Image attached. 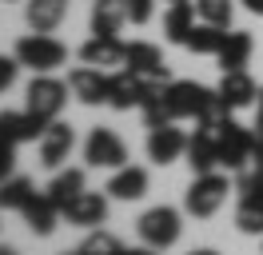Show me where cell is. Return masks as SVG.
<instances>
[{
    "label": "cell",
    "instance_id": "obj_26",
    "mask_svg": "<svg viewBox=\"0 0 263 255\" xmlns=\"http://www.w3.org/2000/svg\"><path fill=\"white\" fill-rule=\"evenodd\" d=\"M36 195V188H32V179H24V175H8L4 184H0V207L8 211H24L28 207V199Z\"/></svg>",
    "mask_w": 263,
    "mask_h": 255
},
{
    "label": "cell",
    "instance_id": "obj_7",
    "mask_svg": "<svg viewBox=\"0 0 263 255\" xmlns=\"http://www.w3.org/2000/svg\"><path fill=\"white\" fill-rule=\"evenodd\" d=\"M84 159H88V168H112L116 172L128 163V143L108 128H92V136L84 140Z\"/></svg>",
    "mask_w": 263,
    "mask_h": 255
},
{
    "label": "cell",
    "instance_id": "obj_19",
    "mask_svg": "<svg viewBox=\"0 0 263 255\" xmlns=\"http://www.w3.org/2000/svg\"><path fill=\"white\" fill-rule=\"evenodd\" d=\"M108 195L112 199H140L144 191H148V172L144 168H132V163H124V168H116L112 179H108Z\"/></svg>",
    "mask_w": 263,
    "mask_h": 255
},
{
    "label": "cell",
    "instance_id": "obj_11",
    "mask_svg": "<svg viewBox=\"0 0 263 255\" xmlns=\"http://www.w3.org/2000/svg\"><path fill=\"white\" fill-rule=\"evenodd\" d=\"M80 60L92 64V68H124L128 60V44H120V36H92L88 44L80 48Z\"/></svg>",
    "mask_w": 263,
    "mask_h": 255
},
{
    "label": "cell",
    "instance_id": "obj_4",
    "mask_svg": "<svg viewBox=\"0 0 263 255\" xmlns=\"http://www.w3.org/2000/svg\"><path fill=\"white\" fill-rule=\"evenodd\" d=\"M68 84H60L56 76H48V72H36L32 84H28V112H32L36 120H44V124H52L60 112H64L68 104Z\"/></svg>",
    "mask_w": 263,
    "mask_h": 255
},
{
    "label": "cell",
    "instance_id": "obj_35",
    "mask_svg": "<svg viewBox=\"0 0 263 255\" xmlns=\"http://www.w3.org/2000/svg\"><path fill=\"white\" fill-rule=\"evenodd\" d=\"M255 136H259V143H263V88H259V116H255Z\"/></svg>",
    "mask_w": 263,
    "mask_h": 255
},
{
    "label": "cell",
    "instance_id": "obj_27",
    "mask_svg": "<svg viewBox=\"0 0 263 255\" xmlns=\"http://www.w3.org/2000/svg\"><path fill=\"white\" fill-rule=\"evenodd\" d=\"M235 191H239V199H259V204H263V148L255 152V159L247 163L243 172H239Z\"/></svg>",
    "mask_w": 263,
    "mask_h": 255
},
{
    "label": "cell",
    "instance_id": "obj_38",
    "mask_svg": "<svg viewBox=\"0 0 263 255\" xmlns=\"http://www.w3.org/2000/svg\"><path fill=\"white\" fill-rule=\"evenodd\" d=\"M0 255H20L16 247H0Z\"/></svg>",
    "mask_w": 263,
    "mask_h": 255
},
{
    "label": "cell",
    "instance_id": "obj_22",
    "mask_svg": "<svg viewBox=\"0 0 263 255\" xmlns=\"http://www.w3.org/2000/svg\"><path fill=\"white\" fill-rule=\"evenodd\" d=\"M196 4L187 0V4H167V16H164V36L172 44H187V36L196 28Z\"/></svg>",
    "mask_w": 263,
    "mask_h": 255
},
{
    "label": "cell",
    "instance_id": "obj_12",
    "mask_svg": "<svg viewBox=\"0 0 263 255\" xmlns=\"http://www.w3.org/2000/svg\"><path fill=\"white\" fill-rule=\"evenodd\" d=\"M72 143H76V132L60 120H52L44 128V136H40V163L44 168H60L68 156H72Z\"/></svg>",
    "mask_w": 263,
    "mask_h": 255
},
{
    "label": "cell",
    "instance_id": "obj_31",
    "mask_svg": "<svg viewBox=\"0 0 263 255\" xmlns=\"http://www.w3.org/2000/svg\"><path fill=\"white\" fill-rule=\"evenodd\" d=\"M16 72H20L16 56H0V92H8V88L16 84Z\"/></svg>",
    "mask_w": 263,
    "mask_h": 255
},
{
    "label": "cell",
    "instance_id": "obj_8",
    "mask_svg": "<svg viewBox=\"0 0 263 255\" xmlns=\"http://www.w3.org/2000/svg\"><path fill=\"white\" fill-rule=\"evenodd\" d=\"M108 76L104 68H92V64H80L68 72V88L80 104H108Z\"/></svg>",
    "mask_w": 263,
    "mask_h": 255
},
{
    "label": "cell",
    "instance_id": "obj_21",
    "mask_svg": "<svg viewBox=\"0 0 263 255\" xmlns=\"http://www.w3.org/2000/svg\"><path fill=\"white\" fill-rule=\"evenodd\" d=\"M20 215H24V223L32 227L36 235H52V231H56V220H60V207L48 199V191H44V195L36 191L32 199H28V207H24Z\"/></svg>",
    "mask_w": 263,
    "mask_h": 255
},
{
    "label": "cell",
    "instance_id": "obj_2",
    "mask_svg": "<svg viewBox=\"0 0 263 255\" xmlns=\"http://www.w3.org/2000/svg\"><path fill=\"white\" fill-rule=\"evenodd\" d=\"M212 128H215V143H219V168H228V172H243L247 163L255 159V152L263 148L251 128L231 120V112H223Z\"/></svg>",
    "mask_w": 263,
    "mask_h": 255
},
{
    "label": "cell",
    "instance_id": "obj_5",
    "mask_svg": "<svg viewBox=\"0 0 263 255\" xmlns=\"http://www.w3.org/2000/svg\"><path fill=\"white\" fill-rule=\"evenodd\" d=\"M228 179L215 172H203L192 179V188H187V195H183V207H187V215H196V220H208V215H215L219 207H223V199H228Z\"/></svg>",
    "mask_w": 263,
    "mask_h": 255
},
{
    "label": "cell",
    "instance_id": "obj_25",
    "mask_svg": "<svg viewBox=\"0 0 263 255\" xmlns=\"http://www.w3.org/2000/svg\"><path fill=\"white\" fill-rule=\"evenodd\" d=\"M223 40H228V28L208 24V20H196V28H192V36H187V44H183V48H192L196 56H215Z\"/></svg>",
    "mask_w": 263,
    "mask_h": 255
},
{
    "label": "cell",
    "instance_id": "obj_17",
    "mask_svg": "<svg viewBox=\"0 0 263 255\" xmlns=\"http://www.w3.org/2000/svg\"><path fill=\"white\" fill-rule=\"evenodd\" d=\"M187 152V136H183L180 128H172V124H164V128H152V136H148V156L164 168V163H176V159Z\"/></svg>",
    "mask_w": 263,
    "mask_h": 255
},
{
    "label": "cell",
    "instance_id": "obj_10",
    "mask_svg": "<svg viewBox=\"0 0 263 255\" xmlns=\"http://www.w3.org/2000/svg\"><path fill=\"white\" fill-rule=\"evenodd\" d=\"M187 163H192V172L203 175V172H215L219 168V143H215V128L212 124H199L192 136H187Z\"/></svg>",
    "mask_w": 263,
    "mask_h": 255
},
{
    "label": "cell",
    "instance_id": "obj_15",
    "mask_svg": "<svg viewBox=\"0 0 263 255\" xmlns=\"http://www.w3.org/2000/svg\"><path fill=\"white\" fill-rule=\"evenodd\" d=\"M124 68H132L136 76H144V80H167L164 52H160L156 44H148V40L128 44V60H124Z\"/></svg>",
    "mask_w": 263,
    "mask_h": 255
},
{
    "label": "cell",
    "instance_id": "obj_20",
    "mask_svg": "<svg viewBox=\"0 0 263 255\" xmlns=\"http://www.w3.org/2000/svg\"><path fill=\"white\" fill-rule=\"evenodd\" d=\"M128 20V0H96L92 4V36H116Z\"/></svg>",
    "mask_w": 263,
    "mask_h": 255
},
{
    "label": "cell",
    "instance_id": "obj_3",
    "mask_svg": "<svg viewBox=\"0 0 263 255\" xmlns=\"http://www.w3.org/2000/svg\"><path fill=\"white\" fill-rule=\"evenodd\" d=\"M24 68H32V72H56L60 64L68 60V48L48 36V32H32V36H20L16 40V52H12Z\"/></svg>",
    "mask_w": 263,
    "mask_h": 255
},
{
    "label": "cell",
    "instance_id": "obj_13",
    "mask_svg": "<svg viewBox=\"0 0 263 255\" xmlns=\"http://www.w3.org/2000/svg\"><path fill=\"white\" fill-rule=\"evenodd\" d=\"M64 220L72 223V227H100V223L108 220V199H104L100 191H80V195L64 207Z\"/></svg>",
    "mask_w": 263,
    "mask_h": 255
},
{
    "label": "cell",
    "instance_id": "obj_36",
    "mask_svg": "<svg viewBox=\"0 0 263 255\" xmlns=\"http://www.w3.org/2000/svg\"><path fill=\"white\" fill-rule=\"evenodd\" d=\"M243 8H247V12H255V16H263V0H243Z\"/></svg>",
    "mask_w": 263,
    "mask_h": 255
},
{
    "label": "cell",
    "instance_id": "obj_6",
    "mask_svg": "<svg viewBox=\"0 0 263 255\" xmlns=\"http://www.w3.org/2000/svg\"><path fill=\"white\" fill-rule=\"evenodd\" d=\"M136 231H140V239L148 243V247H160V251H167L176 239H180L183 223H180V211L176 207H152V211H144L140 215V223H136Z\"/></svg>",
    "mask_w": 263,
    "mask_h": 255
},
{
    "label": "cell",
    "instance_id": "obj_40",
    "mask_svg": "<svg viewBox=\"0 0 263 255\" xmlns=\"http://www.w3.org/2000/svg\"><path fill=\"white\" fill-rule=\"evenodd\" d=\"M167 4H187V0H167Z\"/></svg>",
    "mask_w": 263,
    "mask_h": 255
},
{
    "label": "cell",
    "instance_id": "obj_33",
    "mask_svg": "<svg viewBox=\"0 0 263 255\" xmlns=\"http://www.w3.org/2000/svg\"><path fill=\"white\" fill-rule=\"evenodd\" d=\"M128 20L132 24H148L152 20V0H128Z\"/></svg>",
    "mask_w": 263,
    "mask_h": 255
},
{
    "label": "cell",
    "instance_id": "obj_9",
    "mask_svg": "<svg viewBox=\"0 0 263 255\" xmlns=\"http://www.w3.org/2000/svg\"><path fill=\"white\" fill-rule=\"evenodd\" d=\"M144 88H148V80L136 76L132 68H116L112 76H108V104L116 112H132L140 108V100H144Z\"/></svg>",
    "mask_w": 263,
    "mask_h": 255
},
{
    "label": "cell",
    "instance_id": "obj_30",
    "mask_svg": "<svg viewBox=\"0 0 263 255\" xmlns=\"http://www.w3.org/2000/svg\"><path fill=\"white\" fill-rule=\"evenodd\" d=\"M80 251H84V255H120V251H124V243H120L112 231L96 227V231H92V235L80 243Z\"/></svg>",
    "mask_w": 263,
    "mask_h": 255
},
{
    "label": "cell",
    "instance_id": "obj_1",
    "mask_svg": "<svg viewBox=\"0 0 263 255\" xmlns=\"http://www.w3.org/2000/svg\"><path fill=\"white\" fill-rule=\"evenodd\" d=\"M167 108L176 120H196V124H215L223 116V100L215 88H203L196 80H167Z\"/></svg>",
    "mask_w": 263,
    "mask_h": 255
},
{
    "label": "cell",
    "instance_id": "obj_29",
    "mask_svg": "<svg viewBox=\"0 0 263 255\" xmlns=\"http://www.w3.org/2000/svg\"><path fill=\"white\" fill-rule=\"evenodd\" d=\"M196 12H199V20H208V24L231 28V12H235V4H231V0H196Z\"/></svg>",
    "mask_w": 263,
    "mask_h": 255
},
{
    "label": "cell",
    "instance_id": "obj_39",
    "mask_svg": "<svg viewBox=\"0 0 263 255\" xmlns=\"http://www.w3.org/2000/svg\"><path fill=\"white\" fill-rule=\"evenodd\" d=\"M60 255H84V251H80V247H76V251H60Z\"/></svg>",
    "mask_w": 263,
    "mask_h": 255
},
{
    "label": "cell",
    "instance_id": "obj_18",
    "mask_svg": "<svg viewBox=\"0 0 263 255\" xmlns=\"http://www.w3.org/2000/svg\"><path fill=\"white\" fill-rule=\"evenodd\" d=\"M64 16H68V0H28L24 4V20L32 32H56Z\"/></svg>",
    "mask_w": 263,
    "mask_h": 255
},
{
    "label": "cell",
    "instance_id": "obj_24",
    "mask_svg": "<svg viewBox=\"0 0 263 255\" xmlns=\"http://www.w3.org/2000/svg\"><path fill=\"white\" fill-rule=\"evenodd\" d=\"M80 191H84V172H80V168H68V172H56V175H52V184H48V199L60 207V215H64V207L72 204Z\"/></svg>",
    "mask_w": 263,
    "mask_h": 255
},
{
    "label": "cell",
    "instance_id": "obj_16",
    "mask_svg": "<svg viewBox=\"0 0 263 255\" xmlns=\"http://www.w3.org/2000/svg\"><path fill=\"white\" fill-rule=\"evenodd\" d=\"M219 100H223V108L228 112H239V108H247L255 96H259V88H255V80L247 76L243 68H235V72H223V80H219Z\"/></svg>",
    "mask_w": 263,
    "mask_h": 255
},
{
    "label": "cell",
    "instance_id": "obj_34",
    "mask_svg": "<svg viewBox=\"0 0 263 255\" xmlns=\"http://www.w3.org/2000/svg\"><path fill=\"white\" fill-rule=\"evenodd\" d=\"M120 255H164V251H160V247H148V243H144V247H124Z\"/></svg>",
    "mask_w": 263,
    "mask_h": 255
},
{
    "label": "cell",
    "instance_id": "obj_14",
    "mask_svg": "<svg viewBox=\"0 0 263 255\" xmlns=\"http://www.w3.org/2000/svg\"><path fill=\"white\" fill-rule=\"evenodd\" d=\"M44 120H36L32 112L24 108V112H0V140H8V143H28V140H40L44 136Z\"/></svg>",
    "mask_w": 263,
    "mask_h": 255
},
{
    "label": "cell",
    "instance_id": "obj_28",
    "mask_svg": "<svg viewBox=\"0 0 263 255\" xmlns=\"http://www.w3.org/2000/svg\"><path fill=\"white\" fill-rule=\"evenodd\" d=\"M235 227L243 235H263V204L259 199H239L235 207Z\"/></svg>",
    "mask_w": 263,
    "mask_h": 255
},
{
    "label": "cell",
    "instance_id": "obj_37",
    "mask_svg": "<svg viewBox=\"0 0 263 255\" xmlns=\"http://www.w3.org/2000/svg\"><path fill=\"white\" fill-rule=\"evenodd\" d=\"M187 255H219V251H212V247H199V251H187Z\"/></svg>",
    "mask_w": 263,
    "mask_h": 255
},
{
    "label": "cell",
    "instance_id": "obj_32",
    "mask_svg": "<svg viewBox=\"0 0 263 255\" xmlns=\"http://www.w3.org/2000/svg\"><path fill=\"white\" fill-rule=\"evenodd\" d=\"M12 168H16V143L0 140V184L12 175Z\"/></svg>",
    "mask_w": 263,
    "mask_h": 255
},
{
    "label": "cell",
    "instance_id": "obj_23",
    "mask_svg": "<svg viewBox=\"0 0 263 255\" xmlns=\"http://www.w3.org/2000/svg\"><path fill=\"white\" fill-rule=\"evenodd\" d=\"M215 60H219V68H223V72L243 68V64L251 60V36H247V32H231V28H228V40L219 44Z\"/></svg>",
    "mask_w": 263,
    "mask_h": 255
}]
</instances>
